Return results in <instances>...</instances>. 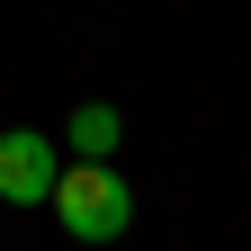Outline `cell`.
Returning <instances> with one entry per match:
<instances>
[{"label":"cell","instance_id":"cell-1","mask_svg":"<svg viewBox=\"0 0 251 251\" xmlns=\"http://www.w3.org/2000/svg\"><path fill=\"white\" fill-rule=\"evenodd\" d=\"M54 225L72 242H126V225H135V188H126L117 162H63L54 179Z\"/></svg>","mask_w":251,"mask_h":251},{"label":"cell","instance_id":"cell-2","mask_svg":"<svg viewBox=\"0 0 251 251\" xmlns=\"http://www.w3.org/2000/svg\"><path fill=\"white\" fill-rule=\"evenodd\" d=\"M54 179H63V152L45 126H9L0 135V206H54Z\"/></svg>","mask_w":251,"mask_h":251},{"label":"cell","instance_id":"cell-3","mask_svg":"<svg viewBox=\"0 0 251 251\" xmlns=\"http://www.w3.org/2000/svg\"><path fill=\"white\" fill-rule=\"evenodd\" d=\"M117 135H126V117L108 99H81L72 126H63V144H72V162H117Z\"/></svg>","mask_w":251,"mask_h":251}]
</instances>
